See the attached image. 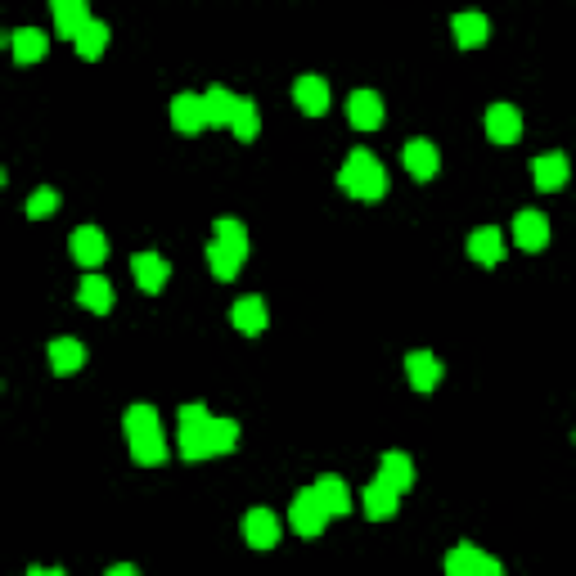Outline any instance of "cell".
<instances>
[{"label":"cell","mask_w":576,"mask_h":576,"mask_svg":"<svg viewBox=\"0 0 576 576\" xmlns=\"http://www.w3.org/2000/svg\"><path fill=\"white\" fill-rule=\"evenodd\" d=\"M122 428H126V441H131L135 464L153 468L167 459V437H162V423H158V410H153V405H131Z\"/></svg>","instance_id":"1"},{"label":"cell","mask_w":576,"mask_h":576,"mask_svg":"<svg viewBox=\"0 0 576 576\" xmlns=\"http://www.w3.org/2000/svg\"><path fill=\"white\" fill-rule=\"evenodd\" d=\"M243 261H248V230L234 216H221L212 230V243H207V266H212L216 279H234Z\"/></svg>","instance_id":"2"},{"label":"cell","mask_w":576,"mask_h":576,"mask_svg":"<svg viewBox=\"0 0 576 576\" xmlns=\"http://www.w3.org/2000/svg\"><path fill=\"white\" fill-rule=\"evenodd\" d=\"M338 185L347 189L351 198H360V203H374V198L387 194V171H383V162H378L369 149H356L347 162H342Z\"/></svg>","instance_id":"3"},{"label":"cell","mask_w":576,"mask_h":576,"mask_svg":"<svg viewBox=\"0 0 576 576\" xmlns=\"http://www.w3.org/2000/svg\"><path fill=\"white\" fill-rule=\"evenodd\" d=\"M176 428H180V455L185 459H212V414L207 405H180L176 414Z\"/></svg>","instance_id":"4"},{"label":"cell","mask_w":576,"mask_h":576,"mask_svg":"<svg viewBox=\"0 0 576 576\" xmlns=\"http://www.w3.org/2000/svg\"><path fill=\"white\" fill-rule=\"evenodd\" d=\"M288 527L297 531V536H320L324 527H329V509L320 504V495H315V486H302V491L293 495V504H288Z\"/></svg>","instance_id":"5"},{"label":"cell","mask_w":576,"mask_h":576,"mask_svg":"<svg viewBox=\"0 0 576 576\" xmlns=\"http://www.w3.org/2000/svg\"><path fill=\"white\" fill-rule=\"evenodd\" d=\"M68 252H72V261H81L86 270L104 266V261H108V239H104V230H99V225H81V230H72Z\"/></svg>","instance_id":"6"},{"label":"cell","mask_w":576,"mask_h":576,"mask_svg":"<svg viewBox=\"0 0 576 576\" xmlns=\"http://www.w3.org/2000/svg\"><path fill=\"white\" fill-rule=\"evenodd\" d=\"M513 243H518L522 252H545V243H549L545 212H536V207H522V212L513 216Z\"/></svg>","instance_id":"7"},{"label":"cell","mask_w":576,"mask_h":576,"mask_svg":"<svg viewBox=\"0 0 576 576\" xmlns=\"http://www.w3.org/2000/svg\"><path fill=\"white\" fill-rule=\"evenodd\" d=\"M171 126H176L180 135H198L207 126V104L203 95H189V90H180L176 99H171Z\"/></svg>","instance_id":"8"},{"label":"cell","mask_w":576,"mask_h":576,"mask_svg":"<svg viewBox=\"0 0 576 576\" xmlns=\"http://www.w3.org/2000/svg\"><path fill=\"white\" fill-rule=\"evenodd\" d=\"M401 162H405V171H410L414 180H432V176L441 171V153H437V144L423 140V135H414V140L405 144Z\"/></svg>","instance_id":"9"},{"label":"cell","mask_w":576,"mask_h":576,"mask_svg":"<svg viewBox=\"0 0 576 576\" xmlns=\"http://www.w3.org/2000/svg\"><path fill=\"white\" fill-rule=\"evenodd\" d=\"M131 275H135V284H140V293H162L167 279H171V266L158 257V252H135Z\"/></svg>","instance_id":"10"},{"label":"cell","mask_w":576,"mask_h":576,"mask_svg":"<svg viewBox=\"0 0 576 576\" xmlns=\"http://www.w3.org/2000/svg\"><path fill=\"white\" fill-rule=\"evenodd\" d=\"M360 509H365L369 522H387V518H396V509H401V495H396L387 482H378V477H374V482L360 491Z\"/></svg>","instance_id":"11"},{"label":"cell","mask_w":576,"mask_h":576,"mask_svg":"<svg viewBox=\"0 0 576 576\" xmlns=\"http://www.w3.org/2000/svg\"><path fill=\"white\" fill-rule=\"evenodd\" d=\"M347 122L356 126V131H378V126H383V99H378L374 90H351Z\"/></svg>","instance_id":"12"},{"label":"cell","mask_w":576,"mask_h":576,"mask_svg":"<svg viewBox=\"0 0 576 576\" xmlns=\"http://www.w3.org/2000/svg\"><path fill=\"white\" fill-rule=\"evenodd\" d=\"M441 374H446V365H441L432 351H410V356H405V378H410L414 392H432V387L441 383Z\"/></svg>","instance_id":"13"},{"label":"cell","mask_w":576,"mask_h":576,"mask_svg":"<svg viewBox=\"0 0 576 576\" xmlns=\"http://www.w3.org/2000/svg\"><path fill=\"white\" fill-rule=\"evenodd\" d=\"M486 135H491V144H518L522 113L513 104H491L486 108Z\"/></svg>","instance_id":"14"},{"label":"cell","mask_w":576,"mask_h":576,"mask_svg":"<svg viewBox=\"0 0 576 576\" xmlns=\"http://www.w3.org/2000/svg\"><path fill=\"white\" fill-rule=\"evenodd\" d=\"M293 99H297V108H302L306 117L329 113V81L315 77V72H306V77L293 81Z\"/></svg>","instance_id":"15"},{"label":"cell","mask_w":576,"mask_h":576,"mask_svg":"<svg viewBox=\"0 0 576 576\" xmlns=\"http://www.w3.org/2000/svg\"><path fill=\"white\" fill-rule=\"evenodd\" d=\"M90 23H95V18H90L86 0H54V32L68 36L72 45H77V36L86 32Z\"/></svg>","instance_id":"16"},{"label":"cell","mask_w":576,"mask_h":576,"mask_svg":"<svg viewBox=\"0 0 576 576\" xmlns=\"http://www.w3.org/2000/svg\"><path fill=\"white\" fill-rule=\"evenodd\" d=\"M243 540H248L252 549H275L279 545V518L270 509L243 513Z\"/></svg>","instance_id":"17"},{"label":"cell","mask_w":576,"mask_h":576,"mask_svg":"<svg viewBox=\"0 0 576 576\" xmlns=\"http://www.w3.org/2000/svg\"><path fill=\"white\" fill-rule=\"evenodd\" d=\"M378 482H387L396 495H405L414 486V459L405 455V450H387V455L378 459Z\"/></svg>","instance_id":"18"},{"label":"cell","mask_w":576,"mask_h":576,"mask_svg":"<svg viewBox=\"0 0 576 576\" xmlns=\"http://www.w3.org/2000/svg\"><path fill=\"white\" fill-rule=\"evenodd\" d=\"M531 185L545 189V194H554V189L567 185V153H540V158H531Z\"/></svg>","instance_id":"19"},{"label":"cell","mask_w":576,"mask_h":576,"mask_svg":"<svg viewBox=\"0 0 576 576\" xmlns=\"http://www.w3.org/2000/svg\"><path fill=\"white\" fill-rule=\"evenodd\" d=\"M468 257H473L477 266H500V261H504V234L495 230V225L473 230V234H468Z\"/></svg>","instance_id":"20"},{"label":"cell","mask_w":576,"mask_h":576,"mask_svg":"<svg viewBox=\"0 0 576 576\" xmlns=\"http://www.w3.org/2000/svg\"><path fill=\"white\" fill-rule=\"evenodd\" d=\"M230 320H234V329H239V333L257 338V333H266L270 311H266V302H261V297H239V302L230 306Z\"/></svg>","instance_id":"21"},{"label":"cell","mask_w":576,"mask_h":576,"mask_svg":"<svg viewBox=\"0 0 576 576\" xmlns=\"http://www.w3.org/2000/svg\"><path fill=\"white\" fill-rule=\"evenodd\" d=\"M45 356H50V369H54V374H59V378L77 374V369L86 365V347H81L77 338H54Z\"/></svg>","instance_id":"22"},{"label":"cell","mask_w":576,"mask_h":576,"mask_svg":"<svg viewBox=\"0 0 576 576\" xmlns=\"http://www.w3.org/2000/svg\"><path fill=\"white\" fill-rule=\"evenodd\" d=\"M203 104H207V126H234V113H239V95L225 86L203 90Z\"/></svg>","instance_id":"23"},{"label":"cell","mask_w":576,"mask_h":576,"mask_svg":"<svg viewBox=\"0 0 576 576\" xmlns=\"http://www.w3.org/2000/svg\"><path fill=\"white\" fill-rule=\"evenodd\" d=\"M315 495H320V504L329 509V518H347V513H351V491H347L342 477L324 473L320 482H315Z\"/></svg>","instance_id":"24"},{"label":"cell","mask_w":576,"mask_h":576,"mask_svg":"<svg viewBox=\"0 0 576 576\" xmlns=\"http://www.w3.org/2000/svg\"><path fill=\"white\" fill-rule=\"evenodd\" d=\"M77 302L86 306V311H95V315H108L113 311V284H108L104 275H86L81 288H77Z\"/></svg>","instance_id":"25"},{"label":"cell","mask_w":576,"mask_h":576,"mask_svg":"<svg viewBox=\"0 0 576 576\" xmlns=\"http://www.w3.org/2000/svg\"><path fill=\"white\" fill-rule=\"evenodd\" d=\"M9 45H14L18 63H36V59H45V50H50V36H45L41 27H18V32L9 36Z\"/></svg>","instance_id":"26"},{"label":"cell","mask_w":576,"mask_h":576,"mask_svg":"<svg viewBox=\"0 0 576 576\" xmlns=\"http://www.w3.org/2000/svg\"><path fill=\"white\" fill-rule=\"evenodd\" d=\"M455 41L464 45V50H477V45H486V32H491V23H486L482 14H455Z\"/></svg>","instance_id":"27"},{"label":"cell","mask_w":576,"mask_h":576,"mask_svg":"<svg viewBox=\"0 0 576 576\" xmlns=\"http://www.w3.org/2000/svg\"><path fill=\"white\" fill-rule=\"evenodd\" d=\"M482 558H486V554H482L477 545H455V549L446 554V567H441V572H446V576H477Z\"/></svg>","instance_id":"28"},{"label":"cell","mask_w":576,"mask_h":576,"mask_svg":"<svg viewBox=\"0 0 576 576\" xmlns=\"http://www.w3.org/2000/svg\"><path fill=\"white\" fill-rule=\"evenodd\" d=\"M234 135H239L243 144H252L261 135V113H257V104L252 99H239V113H234V126H230Z\"/></svg>","instance_id":"29"},{"label":"cell","mask_w":576,"mask_h":576,"mask_svg":"<svg viewBox=\"0 0 576 576\" xmlns=\"http://www.w3.org/2000/svg\"><path fill=\"white\" fill-rule=\"evenodd\" d=\"M104 50H108V23H99V18H95V23H90L86 32L77 36V54H81V59L95 63Z\"/></svg>","instance_id":"30"},{"label":"cell","mask_w":576,"mask_h":576,"mask_svg":"<svg viewBox=\"0 0 576 576\" xmlns=\"http://www.w3.org/2000/svg\"><path fill=\"white\" fill-rule=\"evenodd\" d=\"M239 446V423L234 419H212V455H230Z\"/></svg>","instance_id":"31"},{"label":"cell","mask_w":576,"mask_h":576,"mask_svg":"<svg viewBox=\"0 0 576 576\" xmlns=\"http://www.w3.org/2000/svg\"><path fill=\"white\" fill-rule=\"evenodd\" d=\"M54 207H59V194H54V189H36V194L27 198V216H32V221H45Z\"/></svg>","instance_id":"32"},{"label":"cell","mask_w":576,"mask_h":576,"mask_svg":"<svg viewBox=\"0 0 576 576\" xmlns=\"http://www.w3.org/2000/svg\"><path fill=\"white\" fill-rule=\"evenodd\" d=\"M477 576H504V563H500V558L486 554V558H482V567H477Z\"/></svg>","instance_id":"33"},{"label":"cell","mask_w":576,"mask_h":576,"mask_svg":"<svg viewBox=\"0 0 576 576\" xmlns=\"http://www.w3.org/2000/svg\"><path fill=\"white\" fill-rule=\"evenodd\" d=\"M104 576H140V572H135V567L131 563H113V567H108V572Z\"/></svg>","instance_id":"34"},{"label":"cell","mask_w":576,"mask_h":576,"mask_svg":"<svg viewBox=\"0 0 576 576\" xmlns=\"http://www.w3.org/2000/svg\"><path fill=\"white\" fill-rule=\"evenodd\" d=\"M27 576H63L59 567H27Z\"/></svg>","instance_id":"35"},{"label":"cell","mask_w":576,"mask_h":576,"mask_svg":"<svg viewBox=\"0 0 576 576\" xmlns=\"http://www.w3.org/2000/svg\"><path fill=\"white\" fill-rule=\"evenodd\" d=\"M572 441H576V432H572Z\"/></svg>","instance_id":"36"}]
</instances>
